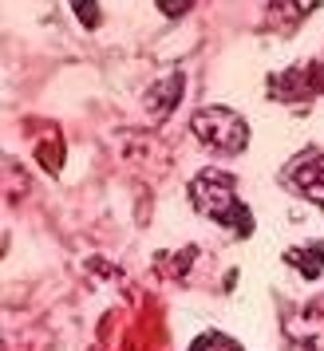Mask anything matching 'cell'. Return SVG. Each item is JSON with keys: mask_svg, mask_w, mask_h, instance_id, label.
Listing matches in <instances>:
<instances>
[{"mask_svg": "<svg viewBox=\"0 0 324 351\" xmlns=\"http://www.w3.org/2000/svg\"><path fill=\"white\" fill-rule=\"evenodd\" d=\"M190 202H194V209L206 213L210 221L229 225L238 237H249V233H253V213L238 202L233 178H229L226 170H202V174L190 182Z\"/></svg>", "mask_w": 324, "mask_h": 351, "instance_id": "6da1fadb", "label": "cell"}, {"mask_svg": "<svg viewBox=\"0 0 324 351\" xmlns=\"http://www.w3.org/2000/svg\"><path fill=\"white\" fill-rule=\"evenodd\" d=\"M190 127H194L198 143L218 150V154H238V150H245V143H249L245 119H238V114L226 111V107H206V111H198Z\"/></svg>", "mask_w": 324, "mask_h": 351, "instance_id": "7a4b0ae2", "label": "cell"}, {"mask_svg": "<svg viewBox=\"0 0 324 351\" xmlns=\"http://www.w3.org/2000/svg\"><path fill=\"white\" fill-rule=\"evenodd\" d=\"M285 178L305 193L308 202L324 206V154H301V158L285 170Z\"/></svg>", "mask_w": 324, "mask_h": 351, "instance_id": "3957f363", "label": "cell"}, {"mask_svg": "<svg viewBox=\"0 0 324 351\" xmlns=\"http://www.w3.org/2000/svg\"><path fill=\"white\" fill-rule=\"evenodd\" d=\"M285 261H289L305 280H316V276L324 272V241H316V245H301V249H289Z\"/></svg>", "mask_w": 324, "mask_h": 351, "instance_id": "277c9868", "label": "cell"}, {"mask_svg": "<svg viewBox=\"0 0 324 351\" xmlns=\"http://www.w3.org/2000/svg\"><path fill=\"white\" fill-rule=\"evenodd\" d=\"M190 351H242V343H233V339H226V335H218V332H206L194 339Z\"/></svg>", "mask_w": 324, "mask_h": 351, "instance_id": "5b68a950", "label": "cell"}, {"mask_svg": "<svg viewBox=\"0 0 324 351\" xmlns=\"http://www.w3.org/2000/svg\"><path fill=\"white\" fill-rule=\"evenodd\" d=\"M71 8H76V16H80L83 28H99V4L95 0H71Z\"/></svg>", "mask_w": 324, "mask_h": 351, "instance_id": "8992f818", "label": "cell"}, {"mask_svg": "<svg viewBox=\"0 0 324 351\" xmlns=\"http://www.w3.org/2000/svg\"><path fill=\"white\" fill-rule=\"evenodd\" d=\"M190 4L194 0H159L162 16H182V12H190Z\"/></svg>", "mask_w": 324, "mask_h": 351, "instance_id": "52a82bcc", "label": "cell"}]
</instances>
